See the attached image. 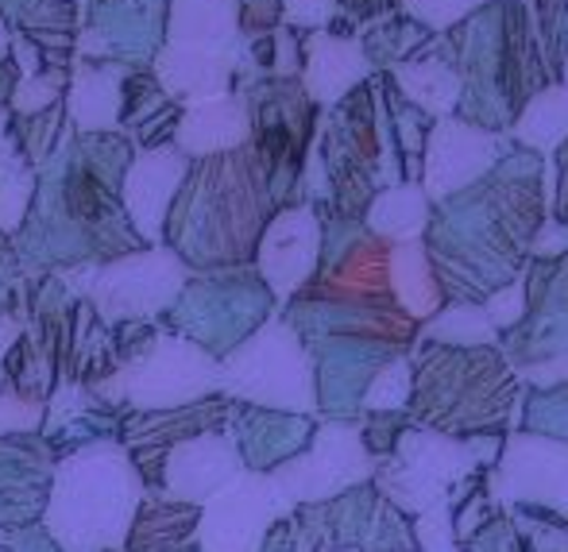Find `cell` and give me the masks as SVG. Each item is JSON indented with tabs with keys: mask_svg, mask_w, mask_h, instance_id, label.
<instances>
[{
	"mask_svg": "<svg viewBox=\"0 0 568 552\" xmlns=\"http://www.w3.org/2000/svg\"><path fill=\"white\" fill-rule=\"evenodd\" d=\"M546 221V159L518 143L479 182L434 202L422 247L445 306H484L515 283Z\"/></svg>",
	"mask_w": 568,
	"mask_h": 552,
	"instance_id": "6da1fadb",
	"label": "cell"
},
{
	"mask_svg": "<svg viewBox=\"0 0 568 552\" xmlns=\"http://www.w3.org/2000/svg\"><path fill=\"white\" fill-rule=\"evenodd\" d=\"M426 51L460 82L453 116L495 135L515 127L523 109L554 85L523 0H491L476 8L449 31L429 35Z\"/></svg>",
	"mask_w": 568,
	"mask_h": 552,
	"instance_id": "7a4b0ae2",
	"label": "cell"
},
{
	"mask_svg": "<svg viewBox=\"0 0 568 552\" xmlns=\"http://www.w3.org/2000/svg\"><path fill=\"white\" fill-rule=\"evenodd\" d=\"M410 367V426L453 441L503 437L507 429H518L526 387L499 348H449L414 340Z\"/></svg>",
	"mask_w": 568,
	"mask_h": 552,
	"instance_id": "3957f363",
	"label": "cell"
},
{
	"mask_svg": "<svg viewBox=\"0 0 568 552\" xmlns=\"http://www.w3.org/2000/svg\"><path fill=\"white\" fill-rule=\"evenodd\" d=\"M140 502V479L113 444H98L74 456L59 471L51 502V530L70 552L116 545Z\"/></svg>",
	"mask_w": 568,
	"mask_h": 552,
	"instance_id": "277c9868",
	"label": "cell"
},
{
	"mask_svg": "<svg viewBox=\"0 0 568 552\" xmlns=\"http://www.w3.org/2000/svg\"><path fill=\"white\" fill-rule=\"evenodd\" d=\"M221 382L232 395L260 402L278 413H302L306 418L317 406L314 390V356L286 325H267L229 359Z\"/></svg>",
	"mask_w": 568,
	"mask_h": 552,
	"instance_id": "5b68a950",
	"label": "cell"
},
{
	"mask_svg": "<svg viewBox=\"0 0 568 552\" xmlns=\"http://www.w3.org/2000/svg\"><path fill=\"white\" fill-rule=\"evenodd\" d=\"M372 476L375 460L359 441V429L344 426V421H329V426H322L310 437L306 452H298L294 460L278 463L271 471V483L278 487V494L291 507H298V502L317 507V502L337 499L352 487L372 483Z\"/></svg>",
	"mask_w": 568,
	"mask_h": 552,
	"instance_id": "8992f818",
	"label": "cell"
},
{
	"mask_svg": "<svg viewBox=\"0 0 568 552\" xmlns=\"http://www.w3.org/2000/svg\"><path fill=\"white\" fill-rule=\"evenodd\" d=\"M526 314L499 336V351L515 371L568 356V252L554 259H530L523 270Z\"/></svg>",
	"mask_w": 568,
	"mask_h": 552,
	"instance_id": "52a82bcc",
	"label": "cell"
},
{
	"mask_svg": "<svg viewBox=\"0 0 568 552\" xmlns=\"http://www.w3.org/2000/svg\"><path fill=\"white\" fill-rule=\"evenodd\" d=\"M487 491L499 507H538L568 518V444L515 429L487 471Z\"/></svg>",
	"mask_w": 568,
	"mask_h": 552,
	"instance_id": "ba28073f",
	"label": "cell"
},
{
	"mask_svg": "<svg viewBox=\"0 0 568 552\" xmlns=\"http://www.w3.org/2000/svg\"><path fill=\"white\" fill-rule=\"evenodd\" d=\"M510 143L484 127H471L456 116L434 120L426 140V155H422L418 186L426 190L429 202H445L449 194H460L464 186L479 182L503 155Z\"/></svg>",
	"mask_w": 568,
	"mask_h": 552,
	"instance_id": "9c48e42d",
	"label": "cell"
},
{
	"mask_svg": "<svg viewBox=\"0 0 568 552\" xmlns=\"http://www.w3.org/2000/svg\"><path fill=\"white\" fill-rule=\"evenodd\" d=\"M291 502L278 494L271 476H240L213 494L202 522L205 552H260L275 522Z\"/></svg>",
	"mask_w": 568,
	"mask_h": 552,
	"instance_id": "30bf717a",
	"label": "cell"
},
{
	"mask_svg": "<svg viewBox=\"0 0 568 552\" xmlns=\"http://www.w3.org/2000/svg\"><path fill=\"white\" fill-rule=\"evenodd\" d=\"M166 468V487L182 494V499L197 502L205 494L225 491L232 479H240V456L225 437H194V441L179 444L171 452V460L163 463Z\"/></svg>",
	"mask_w": 568,
	"mask_h": 552,
	"instance_id": "8fae6325",
	"label": "cell"
},
{
	"mask_svg": "<svg viewBox=\"0 0 568 552\" xmlns=\"http://www.w3.org/2000/svg\"><path fill=\"white\" fill-rule=\"evenodd\" d=\"M317 221L310 209H291L283 213L267 232V244H263V275L271 278L278 294L298 290L310 278L317 263Z\"/></svg>",
	"mask_w": 568,
	"mask_h": 552,
	"instance_id": "7c38bea8",
	"label": "cell"
},
{
	"mask_svg": "<svg viewBox=\"0 0 568 552\" xmlns=\"http://www.w3.org/2000/svg\"><path fill=\"white\" fill-rule=\"evenodd\" d=\"M390 298L418 325H426L429 317L445 309V294L437 286L422 239H414V244H390Z\"/></svg>",
	"mask_w": 568,
	"mask_h": 552,
	"instance_id": "4fadbf2b",
	"label": "cell"
},
{
	"mask_svg": "<svg viewBox=\"0 0 568 552\" xmlns=\"http://www.w3.org/2000/svg\"><path fill=\"white\" fill-rule=\"evenodd\" d=\"M429 209H434V202L426 197V190L418 182H403V186L383 190L367 205V228H372V236L387 239V244H414L426 232Z\"/></svg>",
	"mask_w": 568,
	"mask_h": 552,
	"instance_id": "5bb4252c",
	"label": "cell"
},
{
	"mask_svg": "<svg viewBox=\"0 0 568 552\" xmlns=\"http://www.w3.org/2000/svg\"><path fill=\"white\" fill-rule=\"evenodd\" d=\"M518 147L534 151V155H554L557 147L568 140V90L561 85H549L541 90L530 105L523 109V116L510 127Z\"/></svg>",
	"mask_w": 568,
	"mask_h": 552,
	"instance_id": "9a60e30c",
	"label": "cell"
},
{
	"mask_svg": "<svg viewBox=\"0 0 568 552\" xmlns=\"http://www.w3.org/2000/svg\"><path fill=\"white\" fill-rule=\"evenodd\" d=\"M418 340L449 344V348H499V333L479 306H445L426 325H418Z\"/></svg>",
	"mask_w": 568,
	"mask_h": 552,
	"instance_id": "2e32d148",
	"label": "cell"
},
{
	"mask_svg": "<svg viewBox=\"0 0 568 552\" xmlns=\"http://www.w3.org/2000/svg\"><path fill=\"white\" fill-rule=\"evenodd\" d=\"M518 429L546 441L568 444V387L554 390H526L523 413H518Z\"/></svg>",
	"mask_w": 568,
	"mask_h": 552,
	"instance_id": "e0dca14e",
	"label": "cell"
},
{
	"mask_svg": "<svg viewBox=\"0 0 568 552\" xmlns=\"http://www.w3.org/2000/svg\"><path fill=\"white\" fill-rule=\"evenodd\" d=\"M410 390H414V367L410 356H395L390 364L379 367V375L367 387L364 402H359V413H406L410 406Z\"/></svg>",
	"mask_w": 568,
	"mask_h": 552,
	"instance_id": "ac0fdd59",
	"label": "cell"
},
{
	"mask_svg": "<svg viewBox=\"0 0 568 552\" xmlns=\"http://www.w3.org/2000/svg\"><path fill=\"white\" fill-rule=\"evenodd\" d=\"M155 510H159V552H166L171 545H179L182 538H186L190 530H194V522H197V507H190V502H179V499H166V502H148V510L143 514L148 518H155ZM155 530L151 522H135V530H132V545H128V552H151L148 545V533Z\"/></svg>",
	"mask_w": 568,
	"mask_h": 552,
	"instance_id": "d6986e66",
	"label": "cell"
},
{
	"mask_svg": "<svg viewBox=\"0 0 568 552\" xmlns=\"http://www.w3.org/2000/svg\"><path fill=\"white\" fill-rule=\"evenodd\" d=\"M538 43L549 74L561 78L568 59V0H538Z\"/></svg>",
	"mask_w": 568,
	"mask_h": 552,
	"instance_id": "ffe728a7",
	"label": "cell"
},
{
	"mask_svg": "<svg viewBox=\"0 0 568 552\" xmlns=\"http://www.w3.org/2000/svg\"><path fill=\"white\" fill-rule=\"evenodd\" d=\"M456 552H530V545H526L523 533L515 530V522H510L507 514H499Z\"/></svg>",
	"mask_w": 568,
	"mask_h": 552,
	"instance_id": "44dd1931",
	"label": "cell"
},
{
	"mask_svg": "<svg viewBox=\"0 0 568 552\" xmlns=\"http://www.w3.org/2000/svg\"><path fill=\"white\" fill-rule=\"evenodd\" d=\"M554 190H549V209H554V217L561 228H568V140L561 147L554 151Z\"/></svg>",
	"mask_w": 568,
	"mask_h": 552,
	"instance_id": "7402d4cb",
	"label": "cell"
},
{
	"mask_svg": "<svg viewBox=\"0 0 568 552\" xmlns=\"http://www.w3.org/2000/svg\"><path fill=\"white\" fill-rule=\"evenodd\" d=\"M398 0H344V8H348L352 16H375V12H387V8H395Z\"/></svg>",
	"mask_w": 568,
	"mask_h": 552,
	"instance_id": "603a6c76",
	"label": "cell"
},
{
	"mask_svg": "<svg viewBox=\"0 0 568 552\" xmlns=\"http://www.w3.org/2000/svg\"><path fill=\"white\" fill-rule=\"evenodd\" d=\"M561 78H565V90H568V59H565V67H561Z\"/></svg>",
	"mask_w": 568,
	"mask_h": 552,
	"instance_id": "cb8c5ba5",
	"label": "cell"
}]
</instances>
